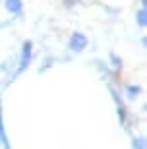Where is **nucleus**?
<instances>
[{
	"label": "nucleus",
	"instance_id": "1",
	"mask_svg": "<svg viewBox=\"0 0 147 149\" xmlns=\"http://www.w3.org/2000/svg\"><path fill=\"white\" fill-rule=\"evenodd\" d=\"M31 50H33V45L31 41H25L23 43V49H22V58H20V66H17V72L16 74H22L25 68L29 66V62H31Z\"/></svg>",
	"mask_w": 147,
	"mask_h": 149
},
{
	"label": "nucleus",
	"instance_id": "2",
	"mask_svg": "<svg viewBox=\"0 0 147 149\" xmlns=\"http://www.w3.org/2000/svg\"><path fill=\"white\" fill-rule=\"evenodd\" d=\"M87 47V37L83 33H74L70 39V49L76 50V52H82L83 49Z\"/></svg>",
	"mask_w": 147,
	"mask_h": 149
},
{
	"label": "nucleus",
	"instance_id": "3",
	"mask_svg": "<svg viewBox=\"0 0 147 149\" xmlns=\"http://www.w3.org/2000/svg\"><path fill=\"white\" fill-rule=\"evenodd\" d=\"M6 10L12 14H20L22 12V0H6Z\"/></svg>",
	"mask_w": 147,
	"mask_h": 149
},
{
	"label": "nucleus",
	"instance_id": "4",
	"mask_svg": "<svg viewBox=\"0 0 147 149\" xmlns=\"http://www.w3.org/2000/svg\"><path fill=\"white\" fill-rule=\"evenodd\" d=\"M0 143L4 145V149H10L8 138H6V132H4V120H2V103H0Z\"/></svg>",
	"mask_w": 147,
	"mask_h": 149
},
{
	"label": "nucleus",
	"instance_id": "5",
	"mask_svg": "<svg viewBox=\"0 0 147 149\" xmlns=\"http://www.w3.org/2000/svg\"><path fill=\"white\" fill-rule=\"evenodd\" d=\"M137 23H139L141 27H145V25H147V14H145V8H141V10L137 12Z\"/></svg>",
	"mask_w": 147,
	"mask_h": 149
},
{
	"label": "nucleus",
	"instance_id": "6",
	"mask_svg": "<svg viewBox=\"0 0 147 149\" xmlns=\"http://www.w3.org/2000/svg\"><path fill=\"white\" fill-rule=\"evenodd\" d=\"M126 91L130 93V97H136V95L139 93V87H137V85H128V87H126Z\"/></svg>",
	"mask_w": 147,
	"mask_h": 149
},
{
	"label": "nucleus",
	"instance_id": "7",
	"mask_svg": "<svg viewBox=\"0 0 147 149\" xmlns=\"http://www.w3.org/2000/svg\"><path fill=\"white\" fill-rule=\"evenodd\" d=\"M132 147H134V149H145V143H143V139H141V138H137V139H134Z\"/></svg>",
	"mask_w": 147,
	"mask_h": 149
}]
</instances>
